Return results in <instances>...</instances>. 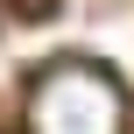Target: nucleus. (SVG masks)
I'll use <instances>...</instances> for the list:
<instances>
[{
    "label": "nucleus",
    "mask_w": 134,
    "mask_h": 134,
    "mask_svg": "<svg viewBox=\"0 0 134 134\" xmlns=\"http://www.w3.org/2000/svg\"><path fill=\"white\" fill-rule=\"evenodd\" d=\"M127 92L99 64H49L28 85V134H120Z\"/></svg>",
    "instance_id": "f257e3e1"
},
{
    "label": "nucleus",
    "mask_w": 134,
    "mask_h": 134,
    "mask_svg": "<svg viewBox=\"0 0 134 134\" xmlns=\"http://www.w3.org/2000/svg\"><path fill=\"white\" fill-rule=\"evenodd\" d=\"M0 7H14V14H49L57 0H0Z\"/></svg>",
    "instance_id": "f03ea898"
}]
</instances>
